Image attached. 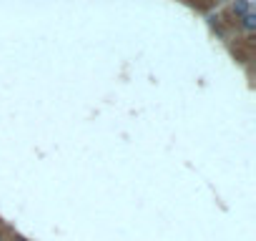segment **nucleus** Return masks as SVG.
I'll return each mask as SVG.
<instances>
[{"label": "nucleus", "mask_w": 256, "mask_h": 241, "mask_svg": "<svg viewBox=\"0 0 256 241\" xmlns=\"http://www.w3.org/2000/svg\"><path fill=\"white\" fill-rule=\"evenodd\" d=\"M206 26L211 28L214 38L221 48L231 56L236 66L244 68L246 80L254 78V28H256V8L251 3H228V6H211L206 16Z\"/></svg>", "instance_id": "f257e3e1"}, {"label": "nucleus", "mask_w": 256, "mask_h": 241, "mask_svg": "<svg viewBox=\"0 0 256 241\" xmlns=\"http://www.w3.org/2000/svg\"><path fill=\"white\" fill-rule=\"evenodd\" d=\"M0 241H30L28 236H23L10 221H6L0 216Z\"/></svg>", "instance_id": "f03ea898"}]
</instances>
